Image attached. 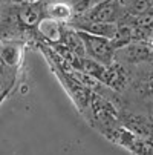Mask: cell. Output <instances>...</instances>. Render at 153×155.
I'll return each mask as SVG.
<instances>
[{
    "instance_id": "obj_1",
    "label": "cell",
    "mask_w": 153,
    "mask_h": 155,
    "mask_svg": "<svg viewBox=\"0 0 153 155\" xmlns=\"http://www.w3.org/2000/svg\"><path fill=\"white\" fill-rule=\"evenodd\" d=\"M83 40V46H84V55L86 58L94 60L103 66H110L113 63V55H115V49L112 46V41L103 38V37H97V35H91L81 31H77Z\"/></svg>"
},
{
    "instance_id": "obj_2",
    "label": "cell",
    "mask_w": 153,
    "mask_h": 155,
    "mask_svg": "<svg viewBox=\"0 0 153 155\" xmlns=\"http://www.w3.org/2000/svg\"><path fill=\"white\" fill-rule=\"evenodd\" d=\"M80 18L92 23H120L123 18H126L124 12L121 11L116 0H104V2L92 6L86 12L78 15Z\"/></svg>"
},
{
    "instance_id": "obj_3",
    "label": "cell",
    "mask_w": 153,
    "mask_h": 155,
    "mask_svg": "<svg viewBox=\"0 0 153 155\" xmlns=\"http://www.w3.org/2000/svg\"><path fill=\"white\" fill-rule=\"evenodd\" d=\"M113 61L127 64L153 61V51L150 49L147 41H130L129 45L115 49Z\"/></svg>"
},
{
    "instance_id": "obj_4",
    "label": "cell",
    "mask_w": 153,
    "mask_h": 155,
    "mask_svg": "<svg viewBox=\"0 0 153 155\" xmlns=\"http://www.w3.org/2000/svg\"><path fill=\"white\" fill-rule=\"evenodd\" d=\"M15 15L18 23L25 29H31L38 25V21L45 17V8L38 3H23L15 8Z\"/></svg>"
},
{
    "instance_id": "obj_5",
    "label": "cell",
    "mask_w": 153,
    "mask_h": 155,
    "mask_svg": "<svg viewBox=\"0 0 153 155\" xmlns=\"http://www.w3.org/2000/svg\"><path fill=\"white\" fill-rule=\"evenodd\" d=\"M37 29L40 32L41 37H45L48 41L51 43H61L63 41V34H64V25L60 21L51 18V17H43L38 25Z\"/></svg>"
},
{
    "instance_id": "obj_6",
    "label": "cell",
    "mask_w": 153,
    "mask_h": 155,
    "mask_svg": "<svg viewBox=\"0 0 153 155\" xmlns=\"http://www.w3.org/2000/svg\"><path fill=\"white\" fill-rule=\"evenodd\" d=\"M45 15L51 17L63 25H68L69 21L74 18V8L68 2H52L51 5L45 6Z\"/></svg>"
},
{
    "instance_id": "obj_7",
    "label": "cell",
    "mask_w": 153,
    "mask_h": 155,
    "mask_svg": "<svg viewBox=\"0 0 153 155\" xmlns=\"http://www.w3.org/2000/svg\"><path fill=\"white\" fill-rule=\"evenodd\" d=\"M116 2L126 17H139L153 6L150 0H116Z\"/></svg>"
},
{
    "instance_id": "obj_8",
    "label": "cell",
    "mask_w": 153,
    "mask_h": 155,
    "mask_svg": "<svg viewBox=\"0 0 153 155\" xmlns=\"http://www.w3.org/2000/svg\"><path fill=\"white\" fill-rule=\"evenodd\" d=\"M145 87H147V91L150 92V94H153V75L147 80V83H145Z\"/></svg>"
},
{
    "instance_id": "obj_9",
    "label": "cell",
    "mask_w": 153,
    "mask_h": 155,
    "mask_svg": "<svg viewBox=\"0 0 153 155\" xmlns=\"http://www.w3.org/2000/svg\"><path fill=\"white\" fill-rule=\"evenodd\" d=\"M147 43H148V46H150V49L153 51V34L148 37V40H147Z\"/></svg>"
},
{
    "instance_id": "obj_10",
    "label": "cell",
    "mask_w": 153,
    "mask_h": 155,
    "mask_svg": "<svg viewBox=\"0 0 153 155\" xmlns=\"http://www.w3.org/2000/svg\"><path fill=\"white\" fill-rule=\"evenodd\" d=\"M150 2H151V3H153V0H150Z\"/></svg>"
}]
</instances>
